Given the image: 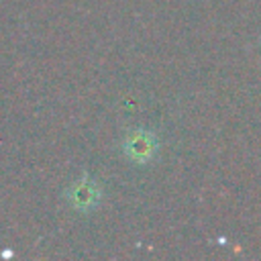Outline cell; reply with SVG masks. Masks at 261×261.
<instances>
[{
	"label": "cell",
	"mask_w": 261,
	"mask_h": 261,
	"mask_svg": "<svg viewBox=\"0 0 261 261\" xmlns=\"http://www.w3.org/2000/svg\"><path fill=\"white\" fill-rule=\"evenodd\" d=\"M155 151V141L149 133H135L126 145V153L128 157L133 159H139V161H145L151 157V153Z\"/></svg>",
	"instance_id": "cell-1"
},
{
	"label": "cell",
	"mask_w": 261,
	"mask_h": 261,
	"mask_svg": "<svg viewBox=\"0 0 261 261\" xmlns=\"http://www.w3.org/2000/svg\"><path fill=\"white\" fill-rule=\"evenodd\" d=\"M75 200H77V206L94 204V202H96V192L92 190V186H84V190H82V188L77 190V194H75Z\"/></svg>",
	"instance_id": "cell-2"
}]
</instances>
